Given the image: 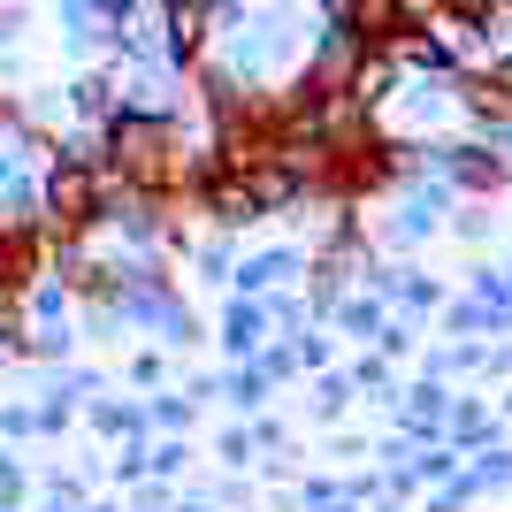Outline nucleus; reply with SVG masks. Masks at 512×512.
<instances>
[{
  "mask_svg": "<svg viewBox=\"0 0 512 512\" xmlns=\"http://www.w3.org/2000/svg\"><path fill=\"white\" fill-rule=\"evenodd\" d=\"M46 207H54V222H85L92 214V176L69 161V169H54L46 176Z\"/></svg>",
  "mask_w": 512,
  "mask_h": 512,
  "instance_id": "obj_1",
  "label": "nucleus"
}]
</instances>
